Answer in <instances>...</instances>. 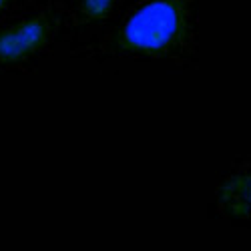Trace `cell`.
Masks as SVG:
<instances>
[{"label":"cell","mask_w":251,"mask_h":251,"mask_svg":"<svg viewBox=\"0 0 251 251\" xmlns=\"http://www.w3.org/2000/svg\"><path fill=\"white\" fill-rule=\"evenodd\" d=\"M187 28V0H151L127 20L119 32L121 49L161 54L171 50Z\"/></svg>","instance_id":"obj_1"},{"label":"cell","mask_w":251,"mask_h":251,"mask_svg":"<svg viewBox=\"0 0 251 251\" xmlns=\"http://www.w3.org/2000/svg\"><path fill=\"white\" fill-rule=\"evenodd\" d=\"M50 32L52 28L47 14H36L25 23L0 30V62L12 65L26 60L49 43Z\"/></svg>","instance_id":"obj_2"},{"label":"cell","mask_w":251,"mask_h":251,"mask_svg":"<svg viewBox=\"0 0 251 251\" xmlns=\"http://www.w3.org/2000/svg\"><path fill=\"white\" fill-rule=\"evenodd\" d=\"M221 203L229 213L251 217V175L233 177L221 189Z\"/></svg>","instance_id":"obj_3"},{"label":"cell","mask_w":251,"mask_h":251,"mask_svg":"<svg viewBox=\"0 0 251 251\" xmlns=\"http://www.w3.org/2000/svg\"><path fill=\"white\" fill-rule=\"evenodd\" d=\"M115 4V0H80V12L89 20L104 18Z\"/></svg>","instance_id":"obj_4"},{"label":"cell","mask_w":251,"mask_h":251,"mask_svg":"<svg viewBox=\"0 0 251 251\" xmlns=\"http://www.w3.org/2000/svg\"><path fill=\"white\" fill-rule=\"evenodd\" d=\"M8 2H10V0H0V10H4L8 6Z\"/></svg>","instance_id":"obj_5"}]
</instances>
